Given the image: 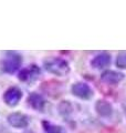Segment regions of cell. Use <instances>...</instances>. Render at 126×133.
I'll return each instance as SVG.
<instances>
[{"mask_svg": "<svg viewBox=\"0 0 126 133\" xmlns=\"http://www.w3.org/2000/svg\"><path fill=\"white\" fill-rule=\"evenodd\" d=\"M43 68L47 72L57 77H65L70 73V64L63 58L51 57L43 61Z\"/></svg>", "mask_w": 126, "mask_h": 133, "instance_id": "obj_1", "label": "cell"}, {"mask_svg": "<svg viewBox=\"0 0 126 133\" xmlns=\"http://www.w3.org/2000/svg\"><path fill=\"white\" fill-rule=\"evenodd\" d=\"M22 64V57L17 52H8L7 57L1 61L0 66H1L2 71L6 73L12 74L17 72L20 69Z\"/></svg>", "mask_w": 126, "mask_h": 133, "instance_id": "obj_2", "label": "cell"}, {"mask_svg": "<svg viewBox=\"0 0 126 133\" xmlns=\"http://www.w3.org/2000/svg\"><path fill=\"white\" fill-rule=\"evenodd\" d=\"M41 74L40 66L37 64H30L27 68H23L18 74V79L21 82L24 83H32L34 82Z\"/></svg>", "mask_w": 126, "mask_h": 133, "instance_id": "obj_3", "label": "cell"}, {"mask_svg": "<svg viewBox=\"0 0 126 133\" xmlns=\"http://www.w3.org/2000/svg\"><path fill=\"white\" fill-rule=\"evenodd\" d=\"M71 92L76 98L82 100H90L94 95L92 88L85 82H75L71 88Z\"/></svg>", "mask_w": 126, "mask_h": 133, "instance_id": "obj_4", "label": "cell"}, {"mask_svg": "<svg viewBox=\"0 0 126 133\" xmlns=\"http://www.w3.org/2000/svg\"><path fill=\"white\" fill-rule=\"evenodd\" d=\"M2 99H3V102L8 107L13 108L16 105H18L20 100L22 99V91L18 87H10V88H8L5 91Z\"/></svg>", "mask_w": 126, "mask_h": 133, "instance_id": "obj_5", "label": "cell"}, {"mask_svg": "<svg viewBox=\"0 0 126 133\" xmlns=\"http://www.w3.org/2000/svg\"><path fill=\"white\" fill-rule=\"evenodd\" d=\"M124 73L115 70H105L101 74V81L108 85H116L124 80Z\"/></svg>", "mask_w": 126, "mask_h": 133, "instance_id": "obj_6", "label": "cell"}, {"mask_svg": "<svg viewBox=\"0 0 126 133\" xmlns=\"http://www.w3.org/2000/svg\"><path fill=\"white\" fill-rule=\"evenodd\" d=\"M8 123L10 124L12 128L16 129H24L29 125V118L28 115L20 113V112H13L10 113L7 118Z\"/></svg>", "mask_w": 126, "mask_h": 133, "instance_id": "obj_7", "label": "cell"}, {"mask_svg": "<svg viewBox=\"0 0 126 133\" xmlns=\"http://www.w3.org/2000/svg\"><path fill=\"white\" fill-rule=\"evenodd\" d=\"M111 60H112V57L108 52H101L91 60V65L92 68L101 70L110 65Z\"/></svg>", "mask_w": 126, "mask_h": 133, "instance_id": "obj_8", "label": "cell"}, {"mask_svg": "<svg viewBox=\"0 0 126 133\" xmlns=\"http://www.w3.org/2000/svg\"><path fill=\"white\" fill-rule=\"evenodd\" d=\"M27 102H28V104L30 105V108H32V109H34L37 111H43L45 103H47L44 98L37 92H31L29 94Z\"/></svg>", "mask_w": 126, "mask_h": 133, "instance_id": "obj_9", "label": "cell"}, {"mask_svg": "<svg viewBox=\"0 0 126 133\" xmlns=\"http://www.w3.org/2000/svg\"><path fill=\"white\" fill-rule=\"evenodd\" d=\"M95 111L102 118H110L113 114V107L106 100H97L95 103Z\"/></svg>", "mask_w": 126, "mask_h": 133, "instance_id": "obj_10", "label": "cell"}, {"mask_svg": "<svg viewBox=\"0 0 126 133\" xmlns=\"http://www.w3.org/2000/svg\"><path fill=\"white\" fill-rule=\"evenodd\" d=\"M58 111H59V113H60V115L63 116L64 119L70 118V115L72 114V112H73L72 103L70 101H61L58 105Z\"/></svg>", "mask_w": 126, "mask_h": 133, "instance_id": "obj_11", "label": "cell"}, {"mask_svg": "<svg viewBox=\"0 0 126 133\" xmlns=\"http://www.w3.org/2000/svg\"><path fill=\"white\" fill-rule=\"evenodd\" d=\"M42 127H43L45 133H66L65 129L63 127L55 125V124H52V123H50L48 121L42 122Z\"/></svg>", "mask_w": 126, "mask_h": 133, "instance_id": "obj_12", "label": "cell"}, {"mask_svg": "<svg viewBox=\"0 0 126 133\" xmlns=\"http://www.w3.org/2000/svg\"><path fill=\"white\" fill-rule=\"evenodd\" d=\"M115 64L120 69H126V51H121L117 55Z\"/></svg>", "mask_w": 126, "mask_h": 133, "instance_id": "obj_13", "label": "cell"}, {"mask_svg": "<svg viewBox=\"0 0 126 133\" xmlns=\"http://www.w3.org/2000/svg\"><path fill=\"white\" fill-rule=\"evenodd\" d=\"M124 110H125V113H126V107H125V108H124Z\"/></svg>", "mask_w": 126, "mask_h": 133, "instance_id": "obj_14", "label": "cell"}]
</instances>
